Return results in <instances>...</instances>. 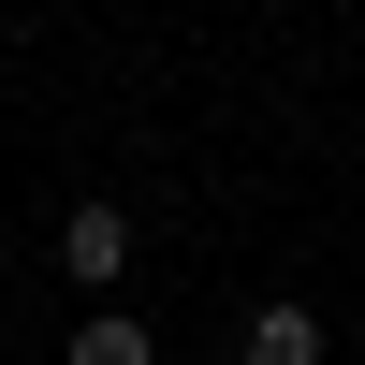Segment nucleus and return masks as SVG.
<instances>
[{
    "instance_id": "obj_3",
    "label": "nucleus",
    "mask_w": 365,
    "mask_h": 365,
    "mask_svg": "<svg viewBox=\"0 0 365 365\" xmlns=\"http://www.w3.org/2000/svg\"><path fill=\"white\" fill-rule=\"evenodd\" d=\"M73 365H161V351H146V322H73Z\"/></svg>"
},
{
    "instance_id": "obj_2",
    "label": "nucleus",
    "mask_w": 365,
    "mask_h": 365,
    "mask_svg": "<svg viewBox=\"0 0 365 365\" xmlns=\"http://www.w3.org/2000/svg\"><path fill=\"white\" fill-rule=\"evenodd\" d=\"M234 365H322V322L307 307H249L234 322Z\"/></svg>"
},
{
    "instance_id": "obj_1",
    "label": "nucleus",
    "mask_w": 365,
    "mask_h": 365,
    "mask_svg": "<svg viewBox=\"0 0 365 365\" xmlns=\"http://www.w3.org/2000/svg\"><path fill=\"white\" fill-rule=\"evenodd\" d=\"M117 263H132V205H73V220H58V278L117 292Z\"/></svg>"
}]
</instances>
